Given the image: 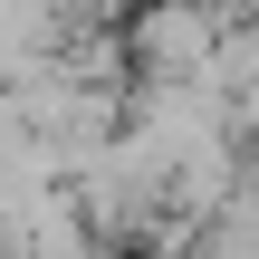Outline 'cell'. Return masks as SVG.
I'll list each match as a JSON object with an SVG mask.
<instances>
[{"mask_svg":"<svg viewBox=\"0 0 259 259\" xmlns=\"http://www.w3.org/2000/svg\"><path fill=\"white\" fill-rule=\"evenodd\" d=\"M221 0H135L125 10V58H135V77H192L202 58H211V38H221Z\"/></svg>","mask_w":259,"mask_h":259,"instance_id":"cell-1","label":"cell"},{"mask_svg":"<svg viewBox=\"0 0 259 259\" xmlns=\"http://www.w3.org/2000/svg\"><path fill=\"white\" fill-rule=\"evenodd\" d=\"M0 259H106V250H96V231H87L77 192L58 183V192L19 202V211L0 221Z\"/></svg>","mask_w":259,"mask_h":259,"instance_id":"cell-2","label":"cell"},{"mask_svg":"<svg viewBox=\"0 0 259 259\" xmlns=\"http://www.w3.org/2000/svg\"><path fill=\"white\" fill-rule=\"evenodd\" d=\"M106 259H135V250H106Z\"/></svg>","mask_w":259,"mask_h":259,"instance_id":"cell-3","label":"cell"}]
</instances>
